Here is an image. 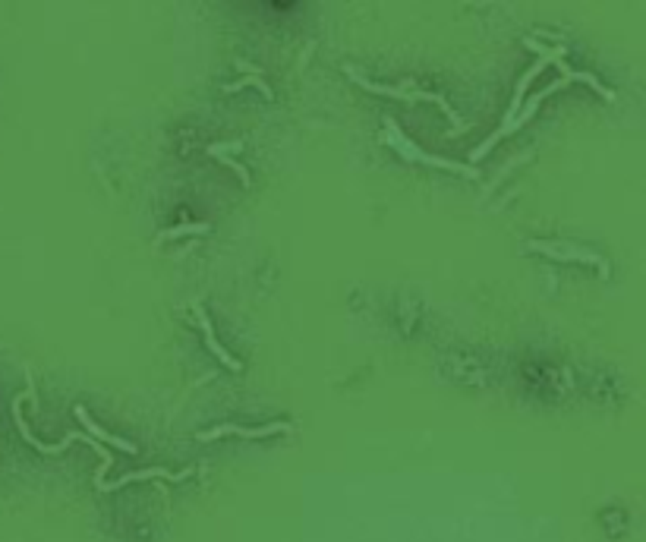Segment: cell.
<instances>
[{
  "label": "cell",
  "mask_w": 646,
  "mask_h": 542,
  "mask_svg": "<svg viewBox=\"0 0 646 542\" xmlns=\"http://www.w3.org/2000/svg\"><path fill=\"white\" fill-rule=\"evenodd\" d=\"M22 401H26V398H16V401H13V419H16V426H19V435H22V438H26L32 448H38L41 454H60V451H66V448H70L73 441H89V445H92L95 451H98V457H101V467H98V473H95V486L101 488V486H104V473L111 470V454L104 451L101 445H98V441L92 438V435H82V432H70L64 441H57V445H44V441H38L35 435H32V429L26 426V419H22Z\"/></svg>",
  "instance_id": "cell-1"
},
{
  "label": "cell",
  "mask_w": 646,
  "mask_h": 542,
  "mask_svg": "<svg viewBox=\"0 0 646 542\" xmlns=\"http://www.w3.org/2000/svg\"><path fill=\"white\" fill-rule=\"evenodd\" d=\"M350 79L356 82V86H363V89H369V91H375V95H391V98H400V101H432V104H438L445 114H448V120L451 124H458L454 126V133H463V124H460V117L451 111V104H448V98H442V95H435V91H416V89H398V86H382V82H372V79H366V76H360L353 70V66H347L344 70Z\"/></svg>",
  "instance_id": "cell-2"
},
{
  "label": "cell",
  "mask_w": 646,
  "mask_h": 542,
  "mask_svg": "<svg viewBox=\"0 0 646 542\" xmlns=\"http://www.w3.org/2000/svg\"><path fill=\"white\" fill-rule=\"evenodd\" d=\"M385 139L407 158V161H423L429 167H442V171H454V174H463V177H476V167H467V164H458V161H448V158H435L429 151H420L413 142L394 126V120H385Z\"/></svg>",
  "instance_id": "cell-3"
},
{
  "label": "cell",
  "mask_w": 646,
  "mask_h": 542,
  "mask_svg": "<svg viewBox=\"0 0 646 542\" xmlns=\"http://www.w3.org/2000/svg\"><path fill=\"white\" fill-rule=\"evenodd\" d=\"M567 82H571V79H565V76H561V79H555V82H552V86H549V89H542V91H539V95H533V98H530V104H527V108H523L520 114H517V117L511 120V124L498 126V129H495V133H492V136H489V139H485V142L480 145V149H476V151H473V158H483V155H489V151H492V145H495L498 139H505V136H508V133H514V129H520V126H523V124H527V120H530V117H533V114L539 111V104H542V101H545V98H549V95H555V91H561V89H565V86H567Z\"/></svg>",
  "instance_id": "cell-4"
},
{
  "label": "cell",
  "mask_w": 646,
  "mask_h": 542,
  "mask_svg": "<svg viewBox=\"0 0 646 542\" xmlns=\"http://www.w3.org/2000/svg\"><path fill=\"white\" fill-rule=\"evenodd\" d=\"M527 249H530V253H542V256H549V259H561V262H587V265H596V269L609 271L605 259H599L596 253H587V249L558 246V243H542V240H530Z\"/></svg>",
  "instance_id": "cell-5"
},
{
  "label": "cell",
  "mask_w": 646,
  "mask_h": 542,
  "mask_svg": "<svg viewBox=\"0 0 646 542\" xmlns=\"http://www.w3.org/2000/svg\"><path fill=\"white\" fill-rule=\"evenodd\" d=\"M278 432H291V423H271V426H258V429H243V426H215V429L202 432L199 441L221 438V435H243V438H265V435H278Z\"/></svg>",
  "instance_id": "cell-6"
},
{
  "label": "cell",
  "mask_w": 646,
  "mask_h": 542,
  "mask_svg": "<svg viewBox=\"0 0 646 542\" xmlns=\"http://www.w3.org/2000/svg\"><path fill=\"white\" fill-rule=\"evenodd\" d=\"M189 309H193V316L199 318V328H202V334H205V343H208V350H211V353H215L218 360H221V363L227 366V369L240 372V369H243V363H240V360H233V356L227 353V350L221 347V343H218V338H215V328H211L208 316H205V309L199 306V303H189Z\"/></svg>",
  "instance_id": "cell-7"
},
{
  "label": "cell",
  "mask_w": 646,
  "mask_h": 542,
  "mask_svg": "<svg viewBox=\"0 0 646 542\" xmlns=\"http://www.w3.org/2000/svg\"><path fill=\"white\" fill-rule=\"evenodd\" d=\"M186 476H189V470H183V473H171V470H161V467L139 470V473H129V476L113 479V483H104L101 492H111V488H120V486H126V483H142V479H171V483H180V479H186Z\"/></svg>",
  "instance_id": "cell-8"
},
{
  "label": "cell",
  "mask_w": 646,
  "mask_h": 542,
  "mask_svg": "<svg viewBox=\"0 0 646 542\" xmlns=\"http://www.w3.org/2000/svg\"><path fill=\"white\" fill-rule=\"evenodd\" d=\"M76 416H79V423H82V426H86V429H89V432H92V438H95V441H108V445H113V448H120V451H126V454H139V451H136V445H133V441H123V438H117V435L104 432V429H101V426H98V423H95V419H92V416H89V413H86V410H82V407H79V410H76Z\"/></svg>",
  "instance_id": "cell-9"
},
{
  "label": "cell",
  "mask_w": 646,
  "mask_h": 542,
  "mask_svg": "<svg viewBox=\"0 0 646 542\" xmlns=\"http://www.w3.org/2000/svg\"><path fill=\"white\" fill-rule=\"evenodd\" d=\"M208 231V224L205 221H189V224H180V227H167V231L158 234V243L164 240H177V236H186V234H205Z\"/></svg>",
  "instance_id": "cell-10"
},
{
  "label": "cell",
  "mask_w": 646,
  "mask_h": 542,
  "mask_svg": "<svg viewBox=\"0 0 646 542\" xmlns=\"http://www.w3.org/2000/svg\"><path fill=\"white\" fill-rule=\"evenodd\" d=\"M240 64H243V60H240ZM243 70H249V76H246V79H240V82H231V86H224V91H237V89H243V86H246V82H249V86H256V89L262 91L265 98H275V95H271V89L265 86V79H262V76H258V70H253V66H246V64H243Z\"/></svg>",
  "instance_id": "cell-11"
},
{
  "label": "cell",
  "mask_w": 646,
  "mask_h": 542,
  "mask_svg": "<svg viewBox=\"0 0 646 542\" xmlns=\"http://www.w3.org/2000/svg\"><path fill=\"white\" fill-rule=\"evenodd\" d=\"M208 155H211V158H221V164H227V167H231V171H233V174H237V177H240V183H246V186H249V171H246V167H243V164H237V161H233V158H227L224 151L218 149V145H208Z\"/></svg>",
  "instance_id": "cell-12"
}]
</instances>
